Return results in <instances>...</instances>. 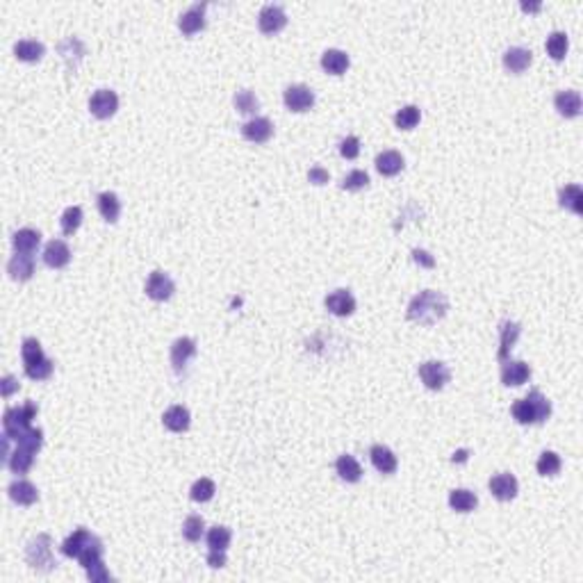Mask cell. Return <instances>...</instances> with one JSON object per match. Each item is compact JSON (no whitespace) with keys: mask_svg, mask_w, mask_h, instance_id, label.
Listing matches in <instances>:
<instances>
[{"mask_svg":"<svg viewBox=\"0 0 583 583\" xmlns=\"http://www.w3.org/2000/svg\"><path fill=\"white\" fill-rule=\"evenodd\" d=\"M447 310H449V301H447L442 292L424 289L417 296H413V301L408 303V319L417 321V324L431 326L442 319L447 315Z\"/></svg>","mask_w":583,"mask_h":583,"instance_id":"1","label":"cell"},{"mask_svg":"<svg viewBox=\"0 0 583 583\" xmlns=\"http://www.w3.org/2000/svg\"><path fill=\"white\" fill-rule=\"evenodd\" d=\"M551 415V401L540 390H531L524 399L513 403V417L520 424H542Z\"/></svg>","mask_w":583,"mask_h":583,"instance_id":"2","label":"cell"},{"mask_svg":"<svg viewBox=\"0 0 583 583\" xmlns=\"http://www.w3.org/2000/svg\"><path fill=\"white\" fill-rule=\"evenodd\" d=\"M28 565L37 572H50L57 567V560L53 556V540L48 533H39L34 540H30L25 549Z\"/></svg>","mask_w":583,"mask_h":583,"instance_id":"3","label":"cell"},{"mask_svg":"<svg viewBox=\"0 0 583 583\" xmlns=\"http://www.w3.org/2000/svg\"><path fill=\"white\" fill-rule=\"evenodd\" d=\"M34 417H37V406H34L32 401H25L21 408H7L5 417H3L5 436H10L12 440H17L21 433H25L30 426H32Z\"/></svg>","mask_w":583,"mask_h":583,"instance_id":"4","label":"cell"},{"mask_svg":"<svg viewBox=\"0 0 583 583\" xmlns=\"http://www.w3.org/2000/svg\"><path fill=\"white\" fill-rule=\"evenodd\" d=\"M420 378L422 383L429 387V390H442V387L449 383L451 371L444 362L440 360H426L420 365Z\"/></svg>","mask_w":583,"mask_h":583,"instance_id":"5","label":"cell"},{"mask_svg":"<svg viewBox=\"0 0 583 583\" xmlns=\"http://www.w3.org/2000/svg\"><path fill=\"white\" fill-rule=\"evenodd\" d=\"M194 358H196V342L192 338H178L171 345V365H174V371L178 376L185 374V369L190 367Z\"/></svg>","mask_w":583,"mask_h":583,"instance_id":"6","label":"cell"},{"mask_svg":"<svg viewBox=\"0 0 583 583\" xmlns=\"http://www.w3.org/2000/svg\"><path fill=\"white\" fill-rule=\"evenodd\" d=\"M174 292H176V283L171 280L169 274H164L158 269V272H153L148 276V280H146L148 298H153V301H169V298L174 296Z\"/></svg>","mask_w":583,"mask_h":583,"instance_id":"7","label":"cell"},{"mask_svg":"<svg viewBox=\"0 0 583 583\" xmlns=\"http://www.w3.org/2000/svg\"><path fill=\"white\" fill-rule=\"evenodd\" d=\"M258 25H260V30H263L265 34L280 32V30L287 25V14H285V10H283L280 5L269 3L258 14Z\"/></svg>","mask_w":583,"mask_h":583,"instance_id":"8","label":"cell"},{"mask_svg":"<svg viewBox=\"0 0 583 583\" xmlns=\"http://www.w3.org/2000/svg\"><path fill=\"white\" fill-rule=\"evenodd\" d=\"M89 110L96 119H110L114 116V112L119 110V96L112 89H99L94 92V96L89 99Z\"/></svg>","mask_w":583,"mask_h":583,"instance_id":"9","label":"cell"},{"mask_svg":"<svg viewBox=\"0 0 583 583\" xmlns=\"http://www.w3.org/2000/svg\"><path fill=\"white\" fill-rule=\"evenodd\" d=\"M283 101L292 112H308L315 105V92L305 85H289L283 94Z\"/></svg>","mask_w":583,"mask_h":583,"instance_id":"10","label":"cell"},{"mask_svg":"<svg viewBox=\"0 0 583 583\" xmlns=\"http://www.w3.org/2000/svg\"><path fill=\"white\" fill-rule=\"evenodd\" d=\"M522 335V326L518 321H511V319H504L502 324H499V349H497V358L499 360H508V356H511V349L515 347V342L520 340Z\"/></svg>","mask_w":583,"mask_h":583,"instance_id":"11","label":"cell"},{"mask_svg":"<svg viewBox=\"0 0 583 583\" xmlns=\"http://www.w3.org/2000/svg\"><path fill=\"white\" fill-rule=\"evenodd\" d=\"M490 492L499 499V502H513L520 492V483H518V478L508 472L495 474L490 478Z\"/></svg>","mask_w":583,"mask_h":583,"instance_id":"12","label":"cell"},{"mask_svg":"<svg viewBox=\"0 0 583 583\" xmlns=\"http://www.w3.org/2000/svg\"><path fill=\"white\" fill-rule=\"evenodd\" d=\"M242 134H244V139L253 141V144H265V141L272 139L274 123L269 121L267 116H253L251 121H246L242 125Z\"/></svg>","mask_w":583,"mask_h":583,"instance_id":"13","label":"cell"},{"mask_svg":"<svg viewBox=\"0 0 583 583\" xmlns=\"http://www.w3.org/2000/svg\"><path fill=\"white\" fill-rule=\"evenodd\" d=\"M178 28H181L183 34H196L205 28V3H196L192 5L190 10L181 14L178 19Z\"/></svg>","mask_w":583,"mask_h":583,"instance_id":"14","label":"cell"},{"mask_svg":"<svg viewBox=\"0 0 583 583\" xmlns=\"http://www.w3.org/2000/svg\"><path fill=\"white\" fill-rule=\"evenodd\" d=\"M531 378V367L524 360H504L502 365V383L506 387L524 385Z\"/></svg>","mask_w":583,"mask_h":583,"instance_id":"15","label":"cell"},{"mask_svg":"<svg viewBox=\"0 0 583 583\" xmlns=\"http://www.w3.org/2000/svg\"><path fill=\"white\" fill-rule=\"evenodd\" d=\"M326 308L335 317H349L356 310V298L349 289H335L326 296Z\"/></svg>","mask_w":583,"mask_h":583,"instance_id":"16","label":"cell"},{"mask_svg":"<svg viewBox=\"0 0 583 583\" xmlns=\"http://www.w3.org/2000/svg\"><path fill=\"white\" fill-rule=\"evenodd\" d=\"M369 458H371V465L376 467L380 474H394V472H397L399 460H397V456H394V451L390 449V447L371 444Z\"/></svg>","mask_w":583,"mask_h":583,"instance_id":"17","label":"cell"},{"mask_svg":"<svg viewBox=\"0 0 583 583\" xmlns=\"http://www.w3.org/2000/svg\"><path fill=\"white\" fill-rule=\"evenodd\" d=\"M71 260V249L69 244L62 242V239H50L43 249V263H46L50 269H62L69 265Z\"/></svg>","mask_w":583,"mask_h":583,"instance_id":"18","label":"cell"},{"mask_svg":"<svg viewBox=\"0 0 583 583\" xmlns=\"http://www.w3.org/2000/svg\"><path fill=\"white\" fill-rule=\"evenodd\" d=\"M34 258L30 256V253H17V256L10 258V263H7V274L12 276L14 280H30L34 276Z\"/></svg>","mask_w":583,"mask_h":583,"instance_id":"19","label":"cell"},{"mask_svg":"<svg viewBox=\"0 0 583 583\" xmlns=\"http://www.w3.org/2000/svg\"><path fill=\"white\" fill-rule=\"evenodd\" d=\"M554 105H556V110H558L560 116L574 119V116L581 114L583 101H581V94H579V92H574V89H565V92H558V94H556Z\"/></svg>","mask_w":583,"mask_h":583,"instance_id":"20","label":"cell"},{"mask_svg":"<svg viewBox=\"0 0 583 583\" xmlns=\"http://www.w3.org/2000/svg\"><path fill=\"white\" fill-rule=\"evenodd\" d=\"M531 62H533V53H531L529 48H522V46H511L504 53V66L506 71L511 73H524Z\"/></svg>","mask_w":583,"mask_h":583,"instance_id":"21","label":"cell"},{"mask_svg":"<svg viewBox=\"0 0 583 583\" xmlns=\"http://www.w3.org/2000/svg\"><path fill=\"white\" fill-rule=\"evenodd\" d=\"M7 492H10L12 502L19 504V506H32L37 499H39V490H37V485L25 481V478H19V481H14Z\"/></svg>","mask_w":583,"mask_h":583,"instance_id":"22","label":"cell"},{"mask_svg":"<svg viewBox=\"0 0 583 583\" xmlns=\"http://www.w3.org/2000/svg\"><path fill=\"white\" fill-rule=\"evenodd\" d=\"M92 540H94V533H89L87 529L80 526V529L73 531V533L62 542V554H64L66 558H78V556L82 554V549H85Z\"/></svg>","mask_w":583,"mask_h":583,"instance_id":"23","label":"cell"},{"mask_svg":"<svg viewBox=\"0 0 583 583\" xmlns=\"http://www.w3.org/2000/svg\"><path fill=\"white\" fill-rule=\"evenodd\" d=\"M12 244H14V249H17V253H30V256H32L41 244V233L34 228H21L12 235Z\"/></svg>","mask_w":583,"mask_h":583,"instance_id":"24","label":"cell"},{"mask_svg":"<svg viewBox=\"0 0 583 583\" xmlns=\"http://www.w3.org/2000/svg\"><path fill=\"white\" fill-rule=\"evenodd\" d=\"M351 59L345 50L340 48H328L324 55H321V66H324L326 73H331V76H342L347 69H349Z\"/></svg>","mask_w":583,"mask_h":583,"instance_id":"25","label":"cell"},{"mask_svg":"<svg viewBox=\"0 0 583 583\" xmlns=\"http://www.w3.org/2000/svg\"><path fill=\"white\" fill-rule=\"evenodd\" d=\"M162 424L167 426L169 431H174V433H183L190 429V424H192V415H190V410H187L185 406H171L167 413L162 415Z\"/></svg>","mask_w":583,"mask_h":583,"instance_id":"26","label":"cell"},{"mask_svg":"<svg viewBox=\"0 0 583 583\" xmlns=\"http://www.w3.org/2000/svg\"><path fill=\"white\" fill-rule=\"evenodd\" d=\"M558 203L574 214L583 212V190L579 185H565L558 190Z\"/></svg>","mask_w":583,"mask_h":583,"instance_id":"27","label":"cell"},{"mask_svg":"<svg viewBox=\"0 0 583 583\" xmlns=\"http://www.w3.org/2000/svg\"><path fill=\"white\" fill-rule=\"evenodd\" d=\"M335 469H338V474L342 481H347V483H358L362 478V467H360V462H358L354 456H340L338 460H335Z\"/></svg>","mask_w":583,"mask_h":583,"instance_id":"28","label":"cell"},{"mask_svg":"<svg viewBox=\"0 0 583 583\" xmlns=\"http://www.w3.org/2000/svg\"><path fill=\"white\" fill-rule=\"evenodd\" d=\"M46 53V48H43L41 41H34V39H21L14 43V55H17L21 62H39Z\"/></svg>","mask_w":583,"mask_h":583,"instance_id":"29","label":"cell"},{"mask_svg":"<svg viewBox=\"0 0 583 583\" xmlns=\"http://www.w3.org/2000/svg\"><path fill=\"white\" fill-rule=\"evenodd\" d=\"M99 212L108 223L119 221V214H121V201L114 192H103L99 194Z\"/></svg>","mask_w":583,"mask_h":583,"instance_id":"30","label":"cell"},{"mask_svg":"<svg viewBox=\"0 0 583 583\" xmlns=\"http://www.w3.org/2000/svg\"><path fill=\"white\" fill-rule=\"evenodd\" d=\"M449 506L458 513H472L478 506V497L467 488H456L449 492Z\"/></svg>","mask_w":583,"mask_h":583,"instance_id":"31","label":"cell"},{"mask_svg":"<svg viewBox=\"0 0 583 583\" xmlns=\"http://www.w3.org/2000/svg\"><path fill=\"white\" fill-rule=\"evenodd\" d=\"M376 169L383 176H397L403 169V155L399 151H383L376 155Z\"/></svg>","mask_w":583,"mask_h":583,"instance_id":"32","label":"cell"},{"mask_svg":"<svg viewBox=\"0 0 583 583\" xmlns=\"http://www.w3.org/2000/svg\"><path fill=\"white\" fill-rule=\"evenodd\" d=\"M7 465H10V469H12L14 474H28L30 467L34 465V453L17 444V449L12 451L10 460H7Z\"/></svg>","mask_w":583,"mask_h":583,"instance_id":"33","label":"cell"},{"mask_svg":"<svg viewBox=\"0 0 583 583\" xmlns=\"http://www.w3.org/2000/svg\"><path fill=\"white\" fill-rule=\"evenodd\" d=\"M560 467H563V460H560V456L556 451H542L535 462V469L540 476H556L560 472Z\"/></svg>","mask_w":583,"mask_h":583,"instance_id":"34","label":"cell"},{"mask_svg":"<svg viewBox=\"0 0 583 583\" xmlns=\"http://www.w3.org/2000/svg\"><path fill=\"white\" fill-rule=\"evenodd\" d=\"M230 540H233V533H230L228 526H212L207 531V547L212 551H226L230 547Z\"/></svg>","mask_w":583,"mask_h":583,"instance_id":"35","label":"cell"},{"mask_svg":"<svg viewBox=\"0 0 583 583\" xmlns=\"http://www.w3.org/2000/svg\"><path fill=\"white\" fill-rule=\"evenodd\" d=\"M21 356H23V367H32V365L46 360L43 349H41L37 338H25L23 340V345H21Z\"/></svg>","mask_w":583,"mask_h":583,"instance_id":"36","label":"cell"},{"mask_svg":"<svg viewBox=\"0 0 583 583\" xmlns=\"http://www.w3.org/2000/svg\"><path fill=\"white\" fill-rule=\"evenodd\" d=\"M547 53L554 57V59H565L567 55V48H570V39H567L565 32H560V30H554L549 37H547Z\"/></svg>","mask_w":583,"mask_h":583,"instance_id":"37","label":"cell"},{"mask_svg":"<svg viewBox=\"0 0 583 583\" xmlns=\"http://www.w3.org/2000/svg\"><path fill=\"white\" fill-rule=\"evenodd\" d=\"M422 119V112L417 105H406L401 108L397 114H394V123H397L399 130H413Z\"/></svg>","mask_w":583,"mask_h":583,"instance_id":"38","label":"cell"},{"mask_svg":"<svg viewBox=\"0 0 583 583\" xmlns=\"http://www.w3.org/2000/svg\"><path fill=\"white\" fill-rule=\"evenodd\" d=\"M57 50L62 53V57L66 59V64H69V69H73V71H76V64H73V55H76L78 59H82V55H85V46H82V41L78 39V37H69V39H64V41L57 46Z\"/></svg>","mask_w":583,"mask_h":583,"instance_id":"39","label":"cell"},{"mask_svg":"<svg viewBox=\"0 0 583 583\" xmlns=\"http://www.w3.org/2000/svg\"><path fill=\"white\" fill-rule=\"evenodd\" d=\"M214 492H216V485H214L212 478H198V481L192 485L190 497L194 499V502L205 504L214 497Z\"/></svg>","mask_w":583,"mask_h":583,"instance_id":"40","label":"cell"},{"mask_svg":"<svg viewBox=\"0 0 583 583\" xmlns=\"http://www.w3.org/2000/svg\"><path fill=\"white\" fill-rule=\"evenodd\" d=\"M17 444L23 447V449L37 453L43 447V431L41 429H34V426H30L25 433H21L17 438Z\"/></svg>","mask_w":583,"mask_h":583,"instance_id":"41","label":"cell"},{"mask_svg":"<svg viewBox=\"0 0 583 583\" xmlns=\"http://www.w3.org/2000/svg\"><path fill=\"white\" fill-rule=\"evenodd\" d=\"M80 223H82V207H78V205L66 207L62 219H59V226H62L64 235H73L80 228Z\"/></svg>","mask_w":583,"mask_h":583,"instance_id":"42","label":"cell"},{"mask_svg":"<svg viewBox=\"0 0 583 583\" xmlns=\"http://www.w3.org/2000/svg\"><path fill=\"white\" fill-rule=\"evenodd\" d=\"M260 108V101L256 99V94L249 92V89H242V92L235 94V110L239 114H256Z\"/></svg>","mask_w":583,"mask_h":583,"instance_id":"43","label":"cell"},{"mask_svg":"<svg viewBox=\"0 0 583 583\" xmlns=\"http://www.w3.org/2000/svg\"><path fill=\"white\" fill-rule=\"evenodd\" d=\"M101 558H103V540H101L99 535H94V540L89 542L85 549H82V554L78 556V560H80V565L87 570L89 565H94L96 560H101Z\"/></svg>","mask_w":583,"mask_h":583,"instance_id":"44","label":"cell"},{"mask_svg":"<svg viewBox=\"0 0 583 583\" xmlns=\"http://www.w3.org/2000/svg\"><path fill=\"white\" fill-rule=\"evenodd\" d=\"M203 531H205V522H203V518H201V515H190V518L185 520V524H183V535H185V540L198 542L201 535H203Z\"/></svg>","mask_w":583,"mask_h":583,"instance_id":"45","label":"cell"},{"mask_svg":"<svg viewBox=\"0 0 583 583\" xmlns=\"http://www.w3.org/2000/svg\"><path fill=\"white\" fill-rule=\"evenodd\" d=\"M367 185H369L367 171L354 169V171H349V174L345 176V181H342V190H347V192H360V190H365Z\"/></svg>","mask_w":583,"mask_h":583,"instance_id":"46","label":"cell"},{"mask_svg":"<svg viewBox=\"0 0 583 583\" xmlns=\"http://www.w3.org/2000/svg\"><path fill=\"white\" fill-rule=\"evenodd\" d=\"M25 374H28V378H32V380H46L50 378V374H53V360H41V362H37L32 365V367H25Z\"/></svg>","mask_w":583,"mask_h":583,"instance_id":"47","label":"cell"},{"mask_svg":"<svg viewBox=\"0 0 583 583\" xmlns=\"http://www.w3.org/2000/svg\"><path fill=\"white\" fill-rule=\"evenodd\" d=\"M340 153H342V158L356 160L358 155H360V139H358L356 134H349V137L340 141Z\"/></svg>","mask_w":583,"mask_h":583,"instance_id":"48","label":"cell"},{"mask_svg":"<svg viewBox=\"0 0 583 583\" xmlns=\"http://www.w3.org/2000/svg\"><path fill=\"white\" fill-rule=\"evenodd\" d=\"M87 579L92 581V583H105V581L112 579V574L108 572V567H105V563H103V558L96 560L94 565L87 567Z\"/></svg>","mask_w":583,"mask_h":583,"instance_id":"49","label":"cell"},{"mask_svg":"<svg viewBox=\"0 0 583 583\" xmlns=\"http://www.w3.org/2000/svg\"><path fill=\"white\" fill-rule=\"evenodd\" d=\"M308 181L312 185H326L328 181H331V174H328L324 167H312L308 171Z\"/></svg>","mask_w":583,"mask_h":583,"instance_id":"50","label":"cell"},{"mask_svg":"<svg viewBox=\"0 0 583 583\" xmlns=\"http://www.w3.org/2000/svg\"><path fill=\"white\" fill-rule=\"evenodd\" d=\"M207 565L214 567V570H221V567H226V551H212L210 549V554H207Z\"/></svg>","mask_w":583,"mask_h":583,"instance_id":"51","label":"cell"},{"mask_svg":"<svg viewBox=\"0 0 583 583\" xmlns=\"http://www.w3.org/2000/svg\"><path fill=\"white\" fill-rule=\"evenodd\" d=\"M0 385H3V397H5V399L12 397V394L19 390V383H17V378H14V376H5L3 383H0Z\"/></svg>","mask_w":583,"mask_h":583,"instance_id":"52","label":"cell"},{"mask_svg":"<svg viewBox=\"0 0 583 583\" xmlns=\"http://www.w3.org/2000/svg\"><path fill=\"white\" fill-rule=\"evenodd\" d=\"M413 258H415V263H420V265H424V267H436V260H433L429 253L422 251V249H415V251H413Z\"/></svg>","mask_w":583,"mask_h":583,"instance_id":"53","label":"cell"},{"mask_svg":"<svg viewBox=\"0 0 583 583\" xmlns=\"http://www.w3.org/2000/svg\"><path fill=\"white\" fill-rule=\"evenodd\" d=\"M522 10H524V12H538V10H540V3H533V5L522 3Z\"/></svg>","mask_w":583,"mask_h":583,"instance_id":"54","label":"cell"},{"mask_svg":"<svg viewBox=\"0 0 583 583\" xmlns=\"http://www.w3.org/2000/svg\"><path fill=\"white\" fill-rule=\"evenodd\" d=\"M465 458H467V451L462 449V451H458V453H453V458H451V460H453V462H456V460H458V462H462V460H465Z\"/></svg>","mask_w":583,"mask_h":583,"instance_id":"55","label":"cell"}]
</instances>
